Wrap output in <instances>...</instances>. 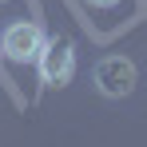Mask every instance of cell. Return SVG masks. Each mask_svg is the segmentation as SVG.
<instances>
[{"label":"cell","mask_w":147,"mask_h":147,"mask_svg":"<svg viewBox=\"0 0 147 147\" xmlns=\"http://www.w3.org/2000/svg\"><path fill=\"white\" fill-rule=\"evenodd\" d=\"M44 44H48L44 28L32 24V20H16V24L4 28V36H0V52L8 60H16V64H36L40 52H44Z\"/></svg>","instance_id":"obj_1"},{"label":"cell","mask_w":147,"mask_h":147,"mask_svg":"<svg viewBox=\"0 0 147 147\" xmlns=\"http://www.w3.org/2000/svg\"><path fill=\"white\" fill-rule=\"evenodd\" d=\"M92 80H96V92L107 99H123L135 92V64L127 60V56H103L96 64V72H92Z\"/></svg>","instance_id":"obj_2"},{"label":"cell","mask_w":147,"mask_h":147,"mask_svg":"<svg viewBox=\"0 0 147 147\" xmlns=\"http://www.w3.org/2000/svg\"><path fill=\"white\" fill-rule=\"evenodd\" d=\"M36 64H40V80H44V84L64 88L76 76V44L72 40H48Z\"/></svg>","instance_id":"obj_3"},{"label":"cell","mask_w":147,"mask_h":147,"mask_svg":"<svg viewBox=\"0 0 147 147\" xmlns=\"http://www.w3.org/2000/svg\"><path fill=\"white\" fill-rule=\"evenodd\" d=\"M92 8H111V4H119V0H88Z\"/></svg>","instance_id":"obj_4"}]
</instances>
